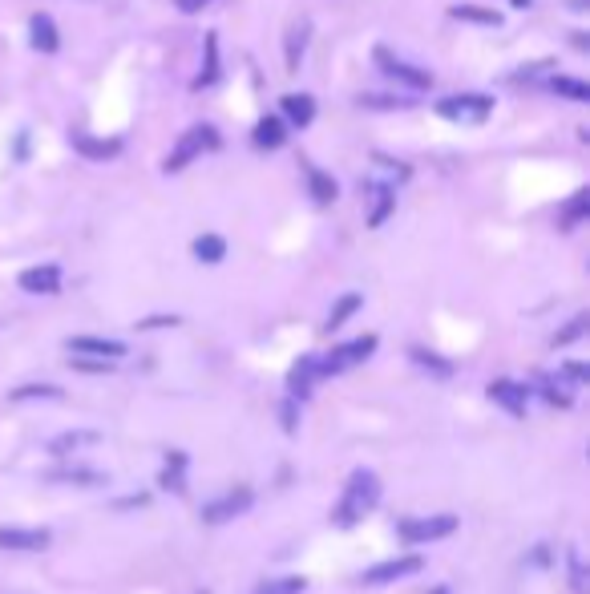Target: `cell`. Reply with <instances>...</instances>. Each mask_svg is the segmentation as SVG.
Returning a JSON list of instances; mask_svg holds the SVG:
<instances>
[{"label":"cell","mask_w":590,"mask_h":594,"mask_svg":"<svg viewBox=\"0 0 590 594\" xmlns=\"http://www.w3.org/2000/svg\"><path fill=\"white\" fill-rule=\"evenodd\" d=\"M69 352L73 356H93V360H122L126 356V344L102 340V336H73L69 340Z\"/></svg>","instance_id":"12"},{"label":"cell","mask_w":590,"mask_h":594,"mask_svg":"<svg viewBox=\"0 0 590 594\" xmlns=\"http://www.w3.org/2000/svg\"><path fill=\"white\" fill-rule=\"evenodd\" d=\"M376 502H380V477L372 469H352L348 481H344L340 502L332 510V522L336 526H356L376 510Z\"/></svg>","instance_id":"1"},{"label":"cell","mask_w":590,"mask_h":594,"mask_svg":"<svg viewBox=\"0 0 590 594\" xmlns=\"http://www.w3.org/2000/svg\"><path fill=\"white\" fill-rule=\"evenodd\" d=\"M360 106H368V110H405L409 102H397V97H376V93H368V97H360Z\"/></svg>","instance_id":"36"},{"label":"cell","mask_w":590,"mask_h":594,"mask_svg":"<svg viewBox=\"0 0 590 594\" xmlns=\"http://www.w3.org/2000/svg\"><path fill=\"white\" fill-rule=\"evenodd\" d=\"M174 5H178L182 13H199V9H207V0H174Z\"/></svg>","instance_id":"40"},{"label":"cell","mask_w":590,"mask_h":594,"mask_svg":"<svg viewBox=\"0 0 590 594\" xmlns=\"http://www.w3.org/2000/svg\"><path fill=\"white\" fill-rule=\"evenodd\" d=\"M417 570H425V562H421L417 554H409V558H392V562H380V566L364 570V574H360V582H364V586H384V582L409 578V574H417Z\"/></svg>","instance_id":"8"},{"label":"cell","mask_w":590,"mask_h":594,"mask_svg":"<svg viewBox=\"0 0 590 594\" xmlns=\"http://www.w3.org/2000/svg\"><path fill=\"white\" fill-rule=\"evenodd\" d=\"M287 142V126L279 118H259L255 122V146L259 150H279Z\"/></svg>","instance_id":"21"},{"label":"cell","mask_w":590,"mask_h":594,"mask_svg":"<svg viewBox=\"0 0 590 594\" xmlns=\"http://www.w3.org/2000/svg\"><path fill=\"white\" fill-rule=\"evenodd\" d=\"M308 37H312V21H295V25L287 29V73L300 69L304 49H308Z\"/></svg>","instance_id":"17"},{"label":"cell","mask_w":590,"mask_h":594,"mask_svg":"<svg viewBox=\"0 0 590 594\" xmlns=\"http://www.w3.org/2000/svg\"><path fill=\"white\" fill-rule=\"evenodd\" d=\"M279 106H283V118L291 126H312V118H316V102L308 93H287Z\"/></svg>","instance_id":"15"},{"label":"cell","mask_w":590,"mask_h":594,"mask_svg":"<svg viewBox=\"0 0 590 594\" xmlns=\"http://www.w3.org/2000/svg\"><path fill=\"white\" fill-rule=\"evenodd\" d=\"M251 502H255V493H251L247 485H235V489H227V493H223V498H215V502H207V506H203V522H207V526H223V522H231V518L247 514V510H251Z\"/></svg>","instance_id":"6"},{"label":"cell","mask_w":590,"mask_h":594,"mask_svg":"<svg viewBox=\"0 0 590 594\" xmlns=\"http://www.w3.org/2000/svg\"><path fill=\"white\" fill-rule=\"evenodd\" d=\"M586 324H590L586 316H574V320H570V324H566L562 332H554V340H550V344H554V348H562V344H570V340H578V336L586 332Z\"/></svg>","instance_id":"35"},{"label":"cell","mask_w":590,"mask_h":594,"mask_svg":"<svg viewBox=\"0 0 590 594\" xmlns=\"http://www.w3.org/2000/svg\"><path fill=\"white\" fill-rule=\"evenodd\" d=\"M211 150H219V130H215V126H190V130L178 138V146L166 154L162 170H166V174H178V170H186L194 158H203V154H211Z\"/></svg>","instance_id":"2"},{"label":"cell","mask_w":590,"mask_h":594,"mask_svg":"<svg viewBox=\"0 0 590 594\" xmlns=\"http://www.w3.org/2000/svg\"><path fill=\"white\" fill-rule=\"evenodd\" d=\"M178 324V316H154V320H142L138 328H174Z\"/></svg>","instance_id":"39"},{"label":"cell","mask_w":590,"mask_h":594,"mask_svg":"<svg viewBox=\"0 0 590 594\" xmlns=\"http://www.w3.org/2000/svg\"><path fill=\"white\" fill-rule=\"evenodd\" d=\"M433 594H449V590H445V586H437V590H433Z\"/></svg>","instance_id":"42"},{"label":"cell","mask_w":590,"mask_h":594,"mask_svg":"<svg viewBox=\"0 0 590 594\" xmlns=\"http://www.w3.org/2000/svg\"><path fill=\"white\" fill-rule=\"evenodd\" d=\"M194 255H199L203 263H223L227 243H223L219 235H203V239H194Z\"/></svg>","instance_id":"32"},{"label":"cell","mask_w":590,"mask_h":594,"mask_svg":"<svg viewBox=\"0 0 590 594\" xmlns=\"http://www.w3.org/2000/svg\"><path fill=\"white\" fill-rule=\"evenodd\" d=\"M510 5H514V9H526V5H530V0H510Z\"/></svg>","instance_id":"41"},{"label":"cell","mask_w":590,"mask_h":594,"mask_svg":"<svg viewBox=\"0 0 590 594\" xmlns=\"http://www.w3.org/2000/svg\"><path fill=\"white\" fill-rule=\"evenodd\" d=\"M158 481H162V489H170V493H186V457H182V453H170Z\"/></svg>","instance_id":"22"},{"label":"cell","mask_w":590,"mask_h":594,"mask_svg":"<svg viewBox=\"0 0 590 594\" xmlns=\"http://www.w3.org/2000/svg\"><path fill=\"white\" fill-rule=\"evenodd\" d=\"M304 590H308V578L287 574V578H271V582H263L255 594H304Z\"/></svg>","instance_id":"31"},{"label":"cell","mask_w":590,"mask_h":594,"mask_svg":"<svg viewBox=\"0 0 590 594\" xmlns=\"http://www.w3.org/2000/svg\"><path fill=\"white\" fill-rule=\"evenodd\" d=\"M586 215H590V190H574L570 203L562 207V231H574Z\"/></svg>","instance_id":"23"},{"label":"cell","mask_w":590,"mask_h":594,"mask_svg":"<svg viewBox=\"0 0 590 594\" xmlns=\"http://www.w3.org/2000/svg\"><path fill=\"white\" fill-rule=\"evenodd\" d=\"M21 287L33 291V295H53V291L61 287V267H57V263L29 267V271H21Z\"/></svg>","instance_id":"14"},{"label":"cell","mask_w":590,"mask_h":594,"mask_svg":"<svg viewBox=\"0 0 590 594\" xmlns=\"http://www.w3.org/2000/svg\"><path fill=\"white\" fill-rule=\"evenodd\" d=\"M102 437H97L93 429H77V433H61V437H53L49 441V453L53 457H65V453H77V449H85V445H97Z\"/></svg>","instance_id":"20"},{"label":"cell","mask_w":590,"mask_h":594,"mask_svg":"<svg viewBox=\"0 0 590 594\" xmlns=\"http://www.w3.org/2000/svg\"><path fill=\"white\" fill-rule=\"evenodd\" d=\"M437 114L449 122H461V126H481L494 114V102H489L485 93H453V97H441L437 102Z\"/></svg>","instance_id":"3"},{"label":"cell","mask_w":590,"mask_h":594,"mask_svg":"<svg viewBox=\"0 0 590 594\" xmlns=\"http://www.w3.org/2000/svg\"><path fill=\"white\" fill-rule=\"evenodd\" d=\"M457 530V518L453 514H433V518H401L397 522V534L405 542H441Z\"/></svg>","instance_id":"5"},{"label":"cell","mask_w":590,"mask_h":594,"mask_svg":"<svg viewBox=\"0 0 590 594\" xmlns=\"http://www.w3.org/2000/svg\"><path fill=\"white\" fill-rule=\"evenodd\" d=\"M566 562H570V590H574V594H590V582H586L582 554H578V550H570V554H566Z\"/></svg>","instance_id":"34"},{"label":"cell","mask_w":590,"mask_h":594,"mask_svg":"<svg viewBox=\"0 0 590 594\" xmlns=\"http://www.w3.org/2000/svg\"><path fill=\"white\" fill-rule=\"evenodd\" d=\"M215 81H219V33H207V65L194 77V89H207Z\"/></svg>","instance_id":"25"},{"label":"cell","mask_w":590,"mask_h":594,"mask_svg":"<svg viewBox=\"0 0 590 594\" xmlns=\"http://www.w3.org/2000/svg\"><path fill=\"white\" fill-rule=\"evenodd\" d=\"M562 376H566L570 384H586V380H590V368H586V364H578V360H570V364L562 368Z\"/></svg>","instance_id":"37"},{"label":"cell","mask_w":590,"mask_h":594,"mask_svg":"<svg viewBox=\"0 0 590 594\" xmlns=\"http://www.w3.org/2000/svg\"><path fill=\"white\" fill-rule=\"evenodd\" d=\"M376 65L384 69V77L401 81V85H409V89H429V85H433V73H429V69H417V65H409V61H401V57H392L388 49H376Z\"/></svg>","instance_id":"7"},{"label":"cell","mask_w":590,"mask_h":594,"mask_svg":"<svg viewBox=\"0 0 590 594\" xmlns=\"http://www.w3.org/2000/svg\"><path fill=\"white\" fill-rule=\"evenodd\" d=\"M538 392L550 409H570L574 405V384L562 372H538Z\"/></svg>","instance_id":"11"},{"label":"cell","mask_w":590,"mask_h":594,"mask_svg":"<svg viewBox=\"0 0 590 594\" xmlns=\"http://www.w3.org/2000/svg\"><path fill=\"white\" fill-rule=\"evenodd\" d=\"M69 142H73V150H77V154H85V158H114V154L122 150V142H114V138H110V142L89 138L85 130H73V134H69Z\"/></svg>","instance_id":"16"},{"label":"cell","mask_w":590,"mask_h":594,"mask_svg":"<svg viewBox=\"0 0 590 594\" xmlns=\"http://www.w3.org/2000/svg\"><path fill=\"white\" fill-rule=\"evenodd\" d=\"M29 37H33V49H37V53H57V45H61L57 25H53V17H45V13H37V17L29 21Z\"/></svg>","instance_id":"18"},{"label":"cell","mask_w":590,"mask_h":594,"mask_svg":"<svg viewBox=\"0 0 590 594\" xmlns=\"http://www.w3.org/2000/svg\"><path fill=\"white\" fill-rule=\"evenodd\" d=\"M376 352V336H360V340H348L340 348H332L328 356H320V376H340L356 364H364L368 356Z\"/></svg>","instance_id":"4"},{"label":"cell","mask_w":590,"mask_h":594,"mask_svg":"<svg viewBox=\"0 0 590 594\" xmlns=\"http://www.w3.org/2000/svg\"><path fill=\"white\" fill-rule=\"evenodd\" d=\"M409 356H413V364H417V368L433 372L437 380H449V376H453V364H449V360H441V356H433V352H425V348H413Z\"/></svg>","instance_id":"29"},{"label":"cell","mask_w":590,"mask_h":594,"mask_svg":"<svg viewBox=\"0 0 590 594\" xmlns=\"http://www.w3.org/2000/svg\"><path fill=\"white\" fill-rule=\"evenodd\" d=\"M489 401H498L510 417H526L530 388H526V384H518V380H494V384H489Z\"/></svg>","instance_id":"10"},{"label":"cell","mask_w":590,"mask_h":594,"mask_svg":"<svg viewBox=\"0 0 590 594\" xmlns=\"http://www.w3.org/2000/svg\"><path fill=\"white\" fill-rule=\"evenodd\" d=\"M295 413H300V409H295V396L279 405V421H283V429H287V433H295Z\"/></svg>","instance_id":"38"},{"label":"cell","mask_w":590,"mask_h":594,"mask_svg":"<svg viewBox=\"0 0 590 594\" xmlns=\"http://www.w3.org/2000/svg\"><path fill=\"white\" fill-rule=\"evenodd\" d=\"M368 182H376V186H392V190H397L401 182H409V166H405V162H392V158H376V162H372Z\"/></svg>","instance_id":"19"},{"label":"cell","mask_w":590,"mask_h":594,"mask_svg":"<svg viewBox=\"0 0 590 594\" xmlns=\"http://www.w3.org/2000/svg\"><path fill=\"white\" fill-rule=\"evenodd\" d=\"M49 477L65 485H106V473H97V469H53Z\"/></svg>","instance_id":"30"},{"label":"cell","mask_w":590,"mask_h":594,"mask_svg":"<svg viewBox=\"0 0 590 594\" xmlns=\"http://www.w3.org/2000/svg\"><path fill=\"white\" fill-rule=\"evenodd\" d=\"M308 190H312V198H316V203L320 207H328V203H336V182L324 174V170H308Z\"/></svg>","instance_id":"26"},{"label":"cell","mask_w":590,"mask_h":594,"mask_svg":"<svg viewBox=\"0 0 590 594\" xmlns=\"http://www.w3.org/2000/svg\"><path fill=\"white\" fill-rule=\"evenodd\" d=\"M449 17H457V21H477V25H502V17L498 13H489V9H473V5H453L449 9Z\"/></svg>","instance_id":"33"},{"label":"cell","mask_w":590,"mask_h":594,"mask_svg":"<svg viewBox=\"0 0 590 594\" xmlns=\"http://www.w3.org/2000/svg\"><path fill=\"white\" fill-rule=\"evenodd\" d=\"M61 388L57 384H21L13 388V401H61Z\"/></svg>","instance_id":"28"},{"label":"cell","mask_w":590,"mask_h":594,"mask_svg":"<svg viewBox=\"0 0 590 594\" xmlns=\"http://www.w3.org/2000/svg\"><path fill=\"white\" fill-rule=\"evenodd\" d=\"M316 380H324L320 376V356H300L291 364V372H287V392L295 396V401H308Z\"/></svg>","instance_id":"9"},{"label":"cell","mask_w":590,"mask_h":594,"mask_svg":"<svg viewBox=\"0 0 590 594\" xmlns=\"http://www.w3.org/2000/svg\"><path fill=\"white\" fill-rule=\"evenodd\" d=\"M0 546L5 550H45L49 546V530H25V526H0Z\"/></svg>","instance_id":"13"},{"label":"cell","mask_w":590,"mask_h":594,"mask_svg":"<svg viewBox=\"0 0 590 594\" xmlns=\"http://www.w3.org/2000/svg\"><path fill=\"white\" fill-rule=\"evenodd\" d=\"M356 308H360V295H356V291L340 295V300H336V308H332V312H328V320H324V332H336V328H344V324L356 316Z\"/></svg>","instance_id":"24"},{"label":"cell","mask_w":590,"mask_h":594,"mask_svg":"<svg viewBox=\"0 0 590 594\" xmlns=\"http://www.w3.org/2000/svg\"><path fill=\"white\" fill-rule=\"evenodd\" d=\"M558 97H566V102H590V85H582V81H574V77H550L546 81Z\"/></svg>","instance_id":"27"}]
</instances>
